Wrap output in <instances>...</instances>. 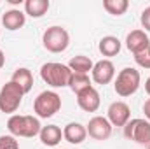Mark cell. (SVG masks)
Wrapping results in <instances>:
<instances>
[{"label":"cell","mask_w":150,"mask_h":149,"mask_svg":"<svg viewBox=\"0 0 150 149\" xmlns=\"http://www.w3.org/2000/svg\"><path fill=\"white\" fill-rule=\"evenodd\" d=\"M7 130L9 135L12 137H25V139H33L37 137L42 130V125L38 117L30 114H12L7 119Z\"/></svg>","instance_id":"6da1fadb"},{"label":"cell","mask_w":150,"mask_h":149,"mask_svg":"<svg viewBox=\"0 0 150 149\" xmlns=\"http://www.w3.org/2000/svg\"><path fill=\"white\" fill-rule=\"evenodd\" d=\"M40 77L51 88H67L72 77V70L65 63L47 62L40 67Z\"/></svg>","instance_id":"7a4b0ae2"},{"label":"cell","mask_w":150,"mask_h":149,"mask_svg":"<svg viewBox=\"0 0 150 149\" xmlns=\"http://www.w3.org/2000/svg\"><path fill=\"white\" fill-rule=\"evenodd\" d=\"M140 84H142V75H140V70L134 67H124L113 79V90L122 98L134 95Z\"/></svg>","instance_id":"3957f363"},{"label":"cell","mask_w":150,"mask_h":149,"mask_svg":"<svg viewBox=\"0 0 150 149\" xmlns=\"http://www.w3.org/2000/svg\"><path fill=\"white\" fill-rule=\"evenodd\" d=\"M59 109H61V97L52 90H45L38 93L33 102V111L38 119H49Z\"/></svg>","instance_id":"277c9868"},{"label":"cell","mask_w":150,"mask_h":149,"mask_svg":"<svg viewBox=\"0 0 150 149\" xmlns=\"http://www.w3.org/2000/svg\"><path fill=\"white\" fill-rule=\"evenodd\" d=\"M42 46L49 53H63L70 46V34L63 27H58V25L49 27L42 34Z\"/></svg>","instance_id":"5b68a950"},{"label":"cell","mask_w":150,"mask_h":149,"mask_svg":"<svg viewBox=\"0 0 150 149\" xmlns=\"http://www.w3.org/2000/svg\"><path fill=\"white\" fill-rule=\"evenodd\" d=\"M23 97H25V91L16 82H12V81L5 82L0 88V111L12 116L19 109V105L23 102Z\"/></svg>","instance_id":"8992f818"},{"label":"cell","mask_w":150,"mask_h":149,"mask_svg":"<svg viewBox=\"0 0 150 149\" xmlns=\"http://www.w3.org/2000/svg\"><path fill=\"white\" fill-rule=\"evenodd\" d=\"M124 137L127 140H133L140 146H149L150 144V123L143 117H134L129 119L127 125L124 126Z\"/></svg>","instance_id":"52a82bcc"},{"label":"cell","mask_w":150,"mask_h":149,"mask_svg":"<svg viewBox=\"0 0 150 149\" xmlns=\"http://www.w3.org/2000/svg\"><path fill=\"white\" fill-rule=\"evenodd\" d=\"M87 135L94 140H107L112 137V130L113 126L110 125V121L103 116H94L89 119V123L86 125Z\"/></svg>","instance_id":"ba28073f"},{"label":"cell","mask_w":150,"mask_h":149,"mask_svg":"<svg viewBox=\"0 0 150 149\" xmlns=\"http://www.w3.org/2000/svg\"><path fill=\"white\" fill-rule=\"evenodd\" d=\"M115 65L112 63V60H107V58H103V60H100V62H96L94 63V67H93V70H91V81H94L96 84H101V86H105V84H110L113 79H115Z\"/></svg>","instance_id":"9c48e42d"},{"label":"cell","mask_w":150,"mask_h":149,"mask_svg":"<svg viewBox=\"0 0 150 149\" xmlns=\"http://www.w3.org/2000/svg\"><path fill=\"white\" fill-rule=\"evenodd\" d=\"M107 119L110 121L112 126H126L127 121L131 119V109L126 102L122 100H115L108 105V111H107Z\"/></svg>","instance_id":"30bf717a"},{"label":"cell","mask_w":150,"mask_h":149,"mask_svg":"<svg viewBox=\"0 0 150 149\" xmlns=\"http://www.w3.org/2000/svg\"><path fill=\"white\" fill-rule=\"evenodd\" d=\"M77 105L84 112H96L101 105V98H100L98 90L94 86H89L84 91L77 93Z\"/></svg>","instance_id":"8fae6325"},{"label":"cell","mask_w":150,"mask_h":149,"mask_svg":"<svg viewBox=\"0 0 150 149\" xmlns=\"http://www.w3.org/2000/svg\"><path fill=\"white\" fill-rule=\"evenodd\" d=\"M149 44H150V39L147 35V32L140 30V28L129 32L127 37H126V47L133 53V56L138 54V53H142V51H145Z\"/></svg>","instance_id":"7c38bea8"},{"label":"cell","mask_w":150,"mask_h":149,"mask_svg":"<svg viewBox=\"0 0 150 149\" xmlns=\"http://www.w3.org/2000/svg\"><path fill=\"white\" fill-rule=\"evenodd\" d=\"M25 23H26V14L21 9H9L2 14V25L9 32H16L23 28Z\"/></svg>","instance_id":"4fadbf2b"},{"label":"cell","mask_w":150,"mask_h":149,"mask_svg":"<svg viewBox=\"0 0 150 149\" xmlns=\"http://www.w3.org/2000/svg\"><path fill=\"white\" fill-rule=\"evenodd\" d=\"M63 139L70 144H82L86 139H87V130L82 123H77V121H72L68 123L65 128H63Z\"/></svg>","instance_id":"5bb4252c"},{"label":"cell","mask_w":150,"mask_h":149,"mask_svg":"<svg viewBox=\"0 0 150 149\" xmlns=\"http://www.w3.org/2000/svg\"><path fill=\"white\" fill-rule=\"evenodd\" d=\"M38 139L44 146L47 148H56L61 140H63V130L58 126V125H47V126H42L40 133H38Z\"/></svg>","instance_id":"9a60e30c"},{"label":"cell","mask_w":150,"mask_h":149,"mask_svg":"<svg viewBox=\"0 0 150 149\" xmlns=\"http://www.w3.org/2000/svg\"><path fill=\"white\" fill-rule=\"evenodd\" d=\"M11 81L16 82V84L25 91V95L30 93L32 88H33V74H32V70L26 69V67H19V69H16L14 74H12V77H11Z\"/></svg>","instance_id":"2e32d148"},{"label":"cell","mask_w":150,"mask_h":149,"mask_svg":"<svg viewBox=\"0 0 150 149\" xmlns=\"http://www.w3.org/2000/svg\"><path fill=\"white\" fill-rule=\"evenodd\" d=\"M98 49H100V53H101L103 56H107V60H108V58L117 56V54L120 53L122 42H120L117 37H113V35H105V37L100 40Z\"/></svg>","instance_id":"e0dca14e"},{"label":"cell","mask_w":150,"mask_h":149,"mask_svg":"<svg viewBox=\"0 0 150 149\" xmlns=\"http://www.w3.org/2000/svg\"><path fill=\"white\" fill-rule=\"evenodd\" d=\"M68 67H70V70L75 72V74H87L93 70V67H94V63H93V60L89 58V56H84V54H77L74 56L70 62H68Z\"/></svg>","instance_id":"ac0fdd59"},{"label":"cell","mask_w":150,"mask_h":149,"mask_svg":"<svg viewBox=\"0 0 150 149\" xmlns=\"http://www.w3.org/2000/svg\"><path fill=\"white\" fill-rule=\"evenodd\" d=\"M49 0H26L25 2V14L30 18H42L49 11Z\"/></svg>","instance_id":"d6986e66"},{"label":"cell","mask_w":150,"mask_h":149,"mask_svg":"<svg viewBox=\"0 0 150 149\" xmlns=\"http://www.w3.org/2000/svg\"><path fill=\"white\" fill-rule=\"evenodd\" d=\"M89 86H93V84H91V77H89L87 74H75V72H72L68 88L74 91L75 95L80 93V91H84V90L89 88Z\"/></svg>","instance_id":"ffe728a7"},{"label":"cell","mask_w":150,"mask_h":149,"mask_svg":"<svg viewBox=\"0 0 150 149\" xmlns=\"http://www.w3.org/2000/svg\"><path fill=\"white\" fill-rule=\"evenodd\" d=\"M103 9L112 16H122L129 9L127 0H103Z\"/></svg>","instance_id":"44dd1931"},{"label":"cell","mask_w":150,"mask_h":149,"mask_svg":"<svg viewBox=\"0 0 150 149\" xmlns=\"http://www.w3.org/2000/svg\"><path fill=\"white\" fill-rule=\"evenodd\" d=\"M134 62H136V65L142 67V69H150V44L147 46L145 51L134 54Z\"/></svg>","instance_id":"7402d4cb"},{"label":"cell","mask_w":150,"mask_h":149,"mask_svg":"<svg viewBox=\"0 0 150 149\" xmlns=\"http://www.w3.org/2000/svg\"><path fill=\"white\" fill-rule=\"evenodd\" d=\"M0 149H19V142L12 135H2L0 137Z\"/></svg>","instance_id":"603a6c76"},{"label":"cell","mask_w":150,"mask_h":149,"mask_svg":"<svg viewBox=\"0 0 150 149\" xmlns=\"http://www.w3.org/2000/svg\"><path fill=\"white\" fill-rule=\"evenodd\" d=\"M140 23H142V27L145 28V32H150V5H149V7H145V9L142 11Z\"/></svg>","instance_id":"cb8c5ba5"},{"label":"cell","mask_w":150,"mask_h":149,"mask_svg":"<svg viewBox=\"0 0 150 149\" xmlns=\"http://www.w3.org/2000/svg\"><path fill=\"white\" fill-rule=\"evenodd\" d=\"M143 112H145V119L150 123V98H147L143 104Z\"/></svg>","instance_id":"d4e9b609"},{"label":"cell","mask_w":150,"mask_h":149,"mask_svg":"<svg viewBox=\"0 0 150 149\" xmlns=\"http://www.w3.org/2000/svg\"><path fill=\"white\" fill-rule=\"evenodd\" d=\"M5 65V54H4V51L0 49V69Z\"/></svg>","instance_id":"484cf974"},{"label":"cell","mask_w":150,"mask_h":149,"mask_svg":"<svg viewBox=\"0 0 150 149\" xmlns=\"http://www.w3.org/2000/svg\"><path fill=\"white\" fill-rule=\"evenodd\" d=\"M145 91H147V95L150 97V77L145 81Z\"/></svg>","instance_id":"4316f807"},{"label":"cell","mask_w":150,"mask_h":149,"mask_svg":"<svg viewBox=\"0 0 150 149\" xmlns=\"http://www.w3.org/2000/svg\"><path fill=\"white\" fill-rule=\"evenodd\" d=\"M9 4H12V5H16V4H21V0H7Z\"/></svg>","instance_id":"83f0119b"},{"label":"cell","mask_w":150,"mask_h":149,"mask_svg":"<svg viewBox=\"0 0 150 149\" xmlns=\"http://www.w3.org/2000/svg\"><path fill=\"white\" fill-rule=\"evenodd\" d=\"M149 149H150V144H149Z\"/></svg>","instance_id":"f1b7e54d"}]
</instances>
